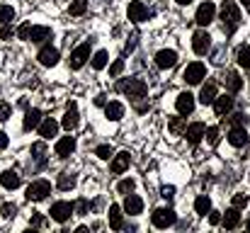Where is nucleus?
Segmentation results:
<instances>
[{
  "mask_svg": "<svg viewBox=\"0 0 250 233\" xmlns=\"http://www.w3.org/2000/svg\"><path fill=\"white\" fill-rule=\"evenodd\" d=\"M221 20H224V32L229 37L241 27V10L236 7L233 0H224V5H221Z\"/></svg>",
  "mask_w": 250,
  "mask_h": 233,
  "instance_id": "obj_1",
  "label": "nucleus"
},
{
  "mask_svg": "<svg viewBox=\"0 0 250 233\" xmlns=\"http://www.w3.org/2000/svg\"><path fill=\"white\" fill-rule=\"evenodd\" d=\"M117 90L124 92L129 100H141V97H146V92H148V87H146V83H144L141 78L119 80V83H117Z\"/></svg>",
  "mask_w": 250,
  "mask_h": 233,
  "instance_id": "obj_2",
  "label": "nucleus"
},
{
  "mask_svg": "<svg viewBox=\"0 0 250 233\" xmlns=\"http://www.w3.org/2000/svg\"><path fill=\"white\" fill-rule=\"evenodd\" d=\"M44 165H46V144H44V141H37V144L32 146V151H29L27 168H29L32 172H39Z\"/></svg>",
  "mask_w": 250,
  "mask_h": 233,
  "instance_id": "obj_3",
  "label": "nucleus"
},
{
  "mask_svg": "<svg viewBox=\"0 0 250 233\" xmlns=\"http://www.w3.org/2000/svg\"><path fill=\"white\" fill-rule=\"evenodd\" d=\"M51 194V185L46 180H34L29 187H27V199L29 202H42Z\"/></svg>",
  "mask_w": 250,
  "mask_h": 233,
  "instance_id": "obj_4",
  "label": "nucleus"
},
{
  "mask_svg": "<svg viewBox=\"0 0 250 233\" xmlns=\"http://www.w3.org/2000/svg\"><path fill=\"white\" fill-rule=\"evenodd\" d=\"M151 221H153L156 229H167V226H172V224L177 221V214H175L170 207H163V209H156V212H153Z\"/></svg>",
  "mask_w": 250,
  "mask_h": 233,
  "instance_id": "obj_5",
  "label": "nucleus"
},
{
  "mask_svg": "<svg viewBox=\"0 0 250 233\" xmlns=\"http://www.w3.org/2000/svg\"><path fill=\"white\" fill-rule=\"evenodd\" d=\"M204 76H207V68H204V64L194 61V64H189V66L185 68V73H182V80H185L187 85H199Z\"/></svg>",
  "mask_w": 250,
  "mask_h": 233,
  "instance_id": "obj_6",
  "label": "nucleus"
},
{
  "mask_svg": "<svg viewBox=\"0 0 250 233\" xmlns=\"http://www.w3.org/2000/svg\"><path fill=\"white\" fill-rule=\"evenodd\" d=\"M51 219L54 221H59V224H66L71 216H73V204L71 202H56V204H51Z\"/></svg>",
  "mask_w": 250,
  "mask_h": 233,
  "instance_id": "obj_7",
  "label": "nucleus"
},
{
  "mask_svg": "<svg viewBox=\"0 0 250 233\" xmlns=\"http://www.w3.org/2000/svg\"><path fill=\"white\" fill-rule=\"evenodd\" d=\"M87 59H90V42H85V44L76 46V49L71 51V68H73V71H81Z\"/></svg>",
  "mask_w": 250,
  "mask_h": 233,
  "instance_id": "obj_8",
  "label": "nucleus"
},
{
  "mask_svg": "<svg viewBox=\"0 0 250 233\" xmlns=\"http://www.w3.org/2000/svg\"><path fill=\"white\" fill-rule=\"evenodd\" d=\"M126 15H129V20H131L134 24H139V22L148 20L153 12H148V7H146L141 0H134V2H129V10H126Z\"/></svg>",
  "mask_w": 250,
  "mask_h": 233,
  "instance_id": "obj_9",
  "label": "nucleus"
},
{
  "mask_svg": "<svg viewBox=\"0 0 250 233\" xmlns=\"http://www.w3.org/2000/svg\"><path fill=\"white\" fill-rule=\"evenodd\" d=\"M37 59H39V64H42V66L51 68V66H56V64H59L61 54H59V49H56V46H51V44H49V46H42V49H39Z\"/></svg>",
  "mask_w": 250,
  "mask_h": 233,
  "instance_id": "obj_10",
  "label": "nucleus"
},
{
  "mask_svg": "<svg viewBox=\"0 0 250 233\" xmlns=\"http://www.w3.org/2000/svg\"><path fill=\"white\" fill-rule=\"evenodd\" d=\"M214 15H216V5L214 2H202L199 7H197V24H202V27H207V24H211V20H214Z\"/></svg>",
  "mask_w": 250,
  "mask_h": 233,
  "instance_id": "obj_11",
  "label": "nucleus"
},
{
  "mask_svg": "<svg viewBox=\"0 0 250 233\" xmlns=\"http://www.w3.org/2000/svg\"><path fill=\"white\" fill-rule=\"evenodd\" d=\"M192 49H194V54H199V56H204L209 49H211V37H209V32H204V29H199L194 37H192Z\"/></svg>",
  "mask_w": 250,
  "mask_h": 233,
  "instance_id": "obj_12",
  "label": "nucleus"
},
{
  "mask_svg": "<svg viewBox=\"0 0 250 233\" xmlns=\"http://www.w3.org/2000/svg\"><path fill=\"white\" fill-rule=\"evenodd\" d=\"M175 107H177V112H180L182 117L192 114V109H194V95H192V92H180L177 100H175Z\"/></svg>",
  "mask_w": 250,
  "mask_h": 233,
  "instance_id": "obj_13",
  "label": "nucleus"
},
{
  "mask_svg": "<svg viewBox=\"0 0 250 233\" xmlns=\"http://www.w3.org/2000/svg\"><path fill=\"white\" fill-rule=\"evenodd\" d=\"M122 212H126L129 216H136V214H141V212H144V199L129 192V194H126V199H124V204H122Z\"/></svg>",
  "mask_w": 250,
  "mask_h": 233,
  "instance_id": "obj_14",
  "label": "nucleus"
},
{
  "mask_svg": "<svg viewBox=\"0 0 250 233\" xmlns=\"http://www.w3.org/2000/svg\"><path fill=\"white\" fill-rule=\"evenodd\" d=\"M214 112H216V117H226L231 109H233V97L231 95H219V97H214Z\"/></svg>",
  "mask_w": 250,
  "mask_h": 233,
  "instance_id": "obj_15",
  "label": "nucleus"
},
{
  "mask_svg": "<svg viewBox=\"0 0 250 233\" xmlns=\"http://www.w3.org/2000/svg\"><path fill=\"white\" fill-rule=\"evenodd\" d=\"M175 64H177V51L161 49V51L156 54V66H158V68H172Z\"/></svg>",
  "mask_w": 250,
  "mask_h": 233,
  "instance_id": "obj_16",
  "label": "nucleus"
},
{
  "mask_svg": "<svg viewBox=\"0 0 250 233\" xmlns=\"http://www.w3.org/2000/svg\"><path fill=\"white\" fill-rule=\"evenodd\" d=\"M204 124L202 122H194V124H189V127H185V136H187V141L192 144V146H197L202 139H204Z\"/></svg>",
  "mask_w": 250,
  "mask_h": 233,
  "instance_id": "obj_17",
  "label": "nucleus"
},
{
  "mask_svg": "<svg viewBox=\"0 0 250 233\" xmlns=\"http://www.w3.org/2000/svg\"><path fill=\"white\" fill-rule=\"evenodd\" d=\"M61 124H63L66 131H73V129L78 127V105H76V102H68V109H66Z\"/></svg>",
  "mask_w": 250,
  "mask_h": 233,
  "instance_id": "obj_18",
  "label": "nucleus"
},
{
  "mask_svg": "<svg viewBox=\"0 0 250 233\" xmlns=\"http://www.w3.org/2000/svg\"><path fill=\"white\" fill-rule=\"evenodd\" d=\"M229 144L236 146V148L248 146V131H246V127H233L231 134H229Z\"/></svg>",
  "mask_w": 250,
  "mask_h": 233,
  "instance_id": "obj_19",
  "label": "nucleus"
},
{
  "mask_svg": "<svg viewBox=\"0 0 250 233\" xmlns=\"http://www.w3.org/2000/svg\"><path fill=\"white\" fill-rule=\"evenodd\" d=\"M129 163H131L129 151H119V153L112 158V165H109V168H112V172H114V175H122V172L129 168Z\"/></svg>",
  "mask_w": 250,
  "mask_h": 233,
  "instance_id": "obj_20",
  "label": "nucleus"
},
{
  "mask_svg": "<svg viewBox=\"0 0 250 233\" xmlns=\"http://www.w3.org/2000/svg\"><path fill=\"white\" fill-rule=\"evenodd\" d=\"M0 185H2L5 190H17V187L22 185V177H20L15 170H2V172H0Z\"/></svg>",
  "mask_w": 250,
  "mask_h": 233,
  "instance_id": "obj_21",
  "label": "nucleus"
},
{
  "mask_svg": "<svg viewBox=\"0 0 250 233\" xmlns=\"http://www.w3.org/2000/svg\"><path fill=\"white\" fill-rule=\"evenodd\" d=\"M76 151V139L73 136H63L56 141V155L59 158H68V155Z\"/></svg>",
  "mask_w": 250,
  "mask_h": 233,
  "instance_id": "obj_22",
  "label": "nucleus"
},
{
  "mask_svg": "<svg viewBox=\"0 0 250 233\" xmlns=\"http://www.w3.org/2000/svg\"><path fill=\"white\" fill-rule=\"evenodd\" d=\"M56 131H59V122L56 119L46 117V119L39 122V136L42 139H51V136H56Z\"/></svg>",
  "mask_w": 250,
  "mask_h": 233,
  "instance_id": "obj_23",
  "label": "nucleus"
},
{
  "mask_svg": "<svg viewBox=\"0 0 250 233\" xmlns=\"http://www.w3.org/2000/svg\"><path fill=\"white\" fill-rule=\"evenodd\" d=\"M104 114L109 122H119L124 117V105L122 102H104Z\"/></svg>",
  "mask_w": 250,
  "mask_h": 233,
  "instance_id": "obj_24",
  "label": "nucleus"
},
{
  "mask_svg": "<svg viewBox=\"0 0 250 233\" xmlns=\"http://www.w3.org/2000/svg\"><path fill=\"white\" fill-rule=\"evenodd\" d=\"M214 97H216V83L209 80V83H204L202 90H199V102H202V105H211Z\"/></svg>",
  "mask_w": 250,
  "mask_h": 233,
  "instance_id": "obj_25",
  "label": "nucleus"
},
{
  "mask_svg": "<svg viewBox=\"0 0 250 233\" xmlns=\"http://www.w3.org/2000/svg\"><path fill=\"white\" fill-rule=\"evenodd\" d=\"M109 229H114V231H122L124 229V219H122V207L119 204H112L109 207Z\"/></svg>",
  "mask_w": 250,
  "mask_h": 233,
  "instance_id": "obj_26",
  "label": "nucleus"
},
{
  "mask_svg": "<svg viewBox=\"0 0 250 233\" xmlns=\"http://www.w3.org/2000/svg\"><path fill=\"white\" fill-rule=\"evenodd\" d=\"M39 122H42V112H39V109H27L22 127H24V131H32V129L39 127Z\"/></svg>",
  "mask_w": 250,
  "mask_h": 233,
  "instance_id": "obj_27",
  "label": "nucleus"
},
{
  "mask_svg": "<svg viewBox=\"0 0 250 233\" xmlns=\"http://www.w3.org/2000/svg\"><path fill=\"white\" fill-rule=\"evenodd\" d=\"M51 37V29L49 27H39V24H32V29H29V42H44V39H49Z\"/></svg>",
  "mask_w": 250,
  "mask_h": 233,
  "instance_id": "obj_28",
  "label": "nucleus"
},
{
  "mask_svg": "<svg viewBox=\"0 0 250 233\" xmlns=\"http://www.w3.org/2000/svg\"><path fill=\"white\" fill-rule=\"evenodd\" d=\"M56 187H59V190H63V192L73 190V187H76V175H73V172H61V175H59Z\"/></svg>",
  "mask_w": 250,
  "mask_h": 233,
  "instance_id": "obj_29",
  "label": "nucleus"
},
{
  "mask_svg": "<svg viewBox=\"0 0 250 233\" xmlns=\"http://www.w3.org/2000/svg\"><path fill=\"white\" fill-rule=\"evenodd\" d=\"M185 117H172L170 122H167V129H170V134L172 136H182L185 134Z\"/></svg>",
  "mask_w": 250,
  "mask_h": 233,
  "instance_id": "obj_30",
  "label": "nucleus"
},
{
  "mask_svg": "<svg viewBox=\"0 0 250 233\" xmlns=\"http://www.w3.org/2000/svg\"><path fill=\"white\" fill-rule=\"evenodd\" d=\"M221 221H224V226H226V229H236V226L241 224V214H238V209H236V207H233V209H229V212L224 214V219H221Z\"/></svg>",
  "mask_w": 250,
  "mask_h": 233,
  "instance_id": "obj_31",
  "label": "nucleus"
},
{
  "mask_svg": "<svg viewBox=\"0 0 250 233\" xmlns=\"http://www.w3.org/2000/svg\"><path fill=\"white\" fill-rule=\"evenodd\" d=\"M226 87H229L231 92H238V90L243 87V80H241V76H238L236 71H229V73H226Z\"/></svg>",
  "mask_w": 250,
  "mask_h": 233,
  "instance_id": "obj_32",
  "label": "nucleus"
},
{
  "mask_svg": "<svg viewBox=\"0 0 250 233\" xmlns=\"http://www.w3.org/2000/svg\"><path fill=\"white\" fill-rule=\"evenodd\" d=\"M194 209H197V214H199V216H207V214H209V209H211L209 197H207V194H199V197H197V202H194Z\"/></svg>",
  "mask_w": 250,
  "mask_h": 233,
  "instance_id": "obj_33",
  "label": "nucleus"
},
{
  "mask_svg": "<svg viewBox=\"0 0 250 233\" xmlns=\"http://www.w3.org/2000/svg\"><path fill=\"white\" fill-rule=\"evenodd\" d=\"M107 61H109L107 51H104V49H100V51L92 56V68H95V71H102V68L107 66Z\"/></svg>",
  "mask_w": 250,
  "mask_h": 233,
  "instance_id": "obj_34",
  "label": "nucleus"
},
{
  "mask_svg": "<svg viewBox=\"0 0 250 233\" xmlns=\"http://www.w3.org/2000/svg\"><path fill=\"white\" fill-rule=\"evenodd\" d=\"M15 20V7L12 5H0V24H10Z\"/></svg>",
  "mask_w": 250,
  "mask_h": 233,
  "instance_id": "obj_35",
  "label": "nucleus"
},
{
  "mask_svg": "<svg viewBox=\"0 0 250 233\" xmlns=\"http://www.w3.org/2000/svg\"><path fill=\"white\" fill-rule=\"evenodd\" d=\"M238 66H243V68H250V44L248 46H241L238 49Z\"/></svg>",
  "mask_w": 250,
  "mask_h": 233,
  "instance_id": "obj_36",
  "label": "nucleus"
},
{
  "mask_svg": "<svg viewBox=\"0 0 250 233\" xmlns=\"http://www.w3.org/2000/svg\"><path fill=\"white\" fill-rule=\"evenodd\" d=\"M204 136H207V144H209V146H216V144H219V129H216V127L204 129Z\"/></svg>",
  "mask_w": 250,
  "mask_h": 233,
  "instance_id": "obj_37",
  "label": "nucleus"
},
{
  "mask_svg": "<svg viewBox=\"0 0 250 233\" xmlns=\"http://www.w3.org/2000/svg\"><path fill=\"white\" fill-rule=\"evenodd\" d=\"M85 10H87V0H73V2H71V15H73V17L83 15Z\"/></svg>",
  "mask_w": 250,
  "mask_h": 233,
  "instance_id": "obj_38",
  "label": "nucleus"
},
{
  "mask_svg": "<svg viewBox=\"0 0 250 233\" xmlns=\"http://www.w3.org/2000/svg\"><path fill=\"white\" fill-rule=\"evenodd\" d=\"M112 153H114V151H112V146H109V144H102V146H97V148H95V155H97V158H102V160H109Z\"/></svg>",
  "mask_w": 250,
  "mask_h": 233,
  "instance_id": "obj_39",
  "label": "nucleus"
},
{
  "mask_svg": "<svg viewBox=\"0 0 250 233\" xmlns=\"http://www.w3.org/2000/svg\"><path fill=\"white\" fill-rule=\"evenodd\" d=\"M29 29H32V22H24V24H20L17 27V39H22V42H29Z\"/></svg>",
  "mask_w": 250,
  "mask_h": 233,
  "instance_id": "obj_40",
  "label": "nucleus"
},
{
  "mask_svg": "<svg viewBox=\"0 0 250 233\" xmlns=\"http://www.w3.org/2000/svg\"><path fill=\"white\" fill-rule=\"evenodd\" d=\"M15 212H17V204H12V202H5V204L0 207L2 219H12V216H15Z\"/></svg>",
  "mask_w": 250,
  "mask_h": 233,
  "instance_id": "obj_41",
  "label": "nucleus"
},
{
  "mask_svg": "<svg viewBox=\"0 0 250 233\" xmlns=\"http://www.w3.org/2000/svg\"><path fill=\"white\" fill-rule=\"evenodd\" d=\"M73 212H76L78 216H85V214L90 212V202H87V199H78V202L73 204Z\"/></svg>",
  "mask_w": 250,
  "mask_h": 233,
  "instance_id": "obj_42",
  "label": "nucleus"
},
{
  "mask_svg": "<svg viewBox=\"0 0 250 233\" xmlns=\"http://www.w3.org/2000/svg\"><path fill=\"white\" fill-rule=\"evenodd\" d=\"M134 187H136V182L129 177V180H122L119 185H117V190L122 192V194H129V192H134Z\"/></svg>",
  "mask_w": 250,
  "mask_h": 233,
  "instance_id": "obj_43",
  "label": "nucleus"
},
{
  "mask_svg": "<svg viewBox=\"0 0 250 233\" xmlns=\"http://www.w3.org/2000/svg\"><path fill=\"white\" fill-rule=\"evenodd\" d=\"M248 202H250V197H248V194H243V192H238V194L233 197V207H236V209L248 207Z\"/></svg>",
  "mask_w": 250,
  "mask_h": 233,
  "instance_id": "obj_44",
  "label": "nucleus"
},
{
  "mask_svg": "<svg viewBox=\"0 0 250 233\" xmlns=\"http://www.w3.org/2000/svg\"><path fill=\"white\" fill-rule=\"evenodd\" d=\"M122 71H124V59H117V61H114L112 66H109V76L117 78L119 73H122Z\"/></svg>",
  "mask_w": 250,
  "mask_h": 233,
  "instance_id": "obj_45",
  "label": "nucleus"
},
{
  "mask_svg": "<svg viewBox=\"0 0 250 233\" xmlns=\"http://www.w3.org/2000/svg\"><path fill=\"white\" fill-rule=\"evenodd\" d=\"M12 117V107L7 102H0V122H7Z\"/></svg>",
  "mask_w": 250,
  "mask_h": 233,
  "instance_id": "obj_46",
  "label": "nucleus"
},
{
  "mask_svg": "<svg viewBox=\"0 0 250 233\" xmlns=\"http://www.w3.org/2000/svg\"><path fill=\"white\" fill-rule=\"evenodd\" d=\"M231 122H233V127H246V124H248V117H246L243 112H236V114L231 117Z\"/></svg>",
  "mask_w": 250,
  "mask_h": 233,
  "instance_id": "obj_47",
  "label": "nucleus"
},
{
  "mask_svg": "<svg viewBox=\"0 0 250 233\" xmlns=\"http://www.w3.org/2000/svg\"><path fill=\"white\" fill-rule=\"evenodd\" d=\"M161 197H163L166 202H172V199H175V187H172V185H166V187L161 190Z\"/></svg>",
  "mask_w": 250,
  "mask_h": 233,
  "instance_id": "obj_48",
  "label": "nucleus"
},
{
  "mask_svg": "<svg viewBox=\"0 0 250 233\" xmlns=\"http://www.w3.org/2000/svg\"><path fill=\"white\" fill-rule=\"evenodd\" d=\"M29 226H32V229H42V226H44V216L34 212V214H32V219H29Z\"/></svg>",
  "mask_w": 250,
  "mask_h": 233,
  "instance_id": "obj_49",
  "label": "nucleus"
},
{
  "mask_svg": "<svg viewBox=\"0 0 250 233\" xmlns=\"http://www.w3.org/2000/svg\"><path fill=\"white\" fill-rule=\"evenodd\" d=\"M12 34H15V32H12V27H10V24H0V39H5V42H7V39H12Z\"/></svg>",
  "mask_w": 250,
  "mask_h": 233,
  "instance_id": "obj_50",
  "label": "nucleus"
},
{
  "mask_svg": "<svg viewBox=\"0 0 250 233\" xmlns=\"http://www.w3.org/2000/svg\"><path fill=\"white\" fill-rule=\"evenodd\" d=\"M136 44H139V34H131V37H129V42H126V46H124V51H129V54H131V51L136 49Z\"/></svg>",
  "mask_w": 250,
  "mask_h": 233,
  "instance_id": "obj_51",
  "label": "nucleus"
},
{
  "mask_svg": "<svg viewBox=\"0 0 250 233\" xmlns=\"http://www.w3.org/2000/svg\"><path fill=\"white\" fill-rule=\"evenodd\" d=\"M211 61H214L216 66H221V64H224V46H219V49L214 51V56H211Z\"/></svg>",
  "mask_w": 250,
  "mask_h": 233,
  "instance_id": "obj_52",
  "label": "nucleus"
},
{
  "mask_svg": "<svg viewBox=\"0 0 250 233\" xmlns=\"http://www.w3.org/2000/svg\"><path fill=\"white\" fill-rule=\"evenodd\" d=\"M209 224H211V226L221 224V212H211V209H209Z\"/></svg>",
  "mask_w": 250,
  "mask_h": 233,
  "instance_id": "obj_53",
  "label": "nucleus"
},
{
  "mask_svg": "<svg viewBox=\"0 0 250 233\" xmlns=\"http://www.w3.org/2000/svg\"><path fill=\"white\" fill-rule=\"evenodd\" d=\"M7 144H10L7 134H5V131H0V151H5V148H7Z\"/></svg>",
  "mask_w": 250,
  "mask_h": 233,
  "instance_id": "obj_54",
  "label": "nucleus"
},
{
  "mask_svg": "<svg viewBox=\"0 0 250 233\" xmlns=\"http://www.w3.org/2000/svg\"><path fill=\"white\" fill-rule=\"evenodd\" d=\"M95 105H100V107H104V95H97V97H95Z\"/></svg>",
  "mask_w": 250,
  "mask_h": 233,
  "instance_id": "obj_55",
  "label": "nucleus"
},
{
  "mask_svg": "<svg viewBox=\"0 0 250 233\" xmlns=\"http://www.w3.org/2000/svg\"><path fill=\"white\" fill-rule=\"evenodd\" d=\"M175 2H180V5H189L192 0H175Z\"/></svg>",
  "mask_w": 250,
  "mask_h": 233,
  "instance_id": "obj_56",
  "label": "nucleus"
},
{
  "mask_svg": "<svg viewBox=\"0 0 250 233\" xmlns=\"http://www.w3.org/2000/svg\"><path fill=\"white\" fill-rule=\"evenodd\" d=\"M241 2H243V5H246V7H250V0H241Z\"/></svg>",
  "mask_w": 250,
  "mask_h": 233,
  "instance_id": "obj_57",
  "label": "nucleus"
},
{
  "mask_svg": "<svg viewBox=\"0 0 250 233\" xmlns=\"http://www.w3.org/2000/svg\"><path fill=\"white\" fill-rule=\"evenodd\" d=\"M248 231H250V219H248Z\"/></svg>",
  "mask_w": 250,
  "mask_h": 233,
  "instance_id": "obj_58",
  "label": "nucleus"
}]
</instances>
